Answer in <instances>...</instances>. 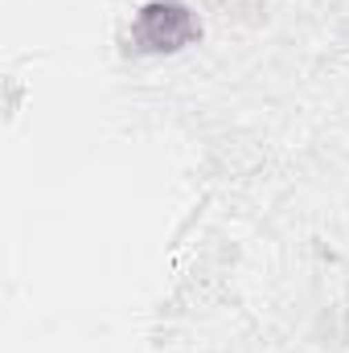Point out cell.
Returning <instances> with one entry per match:
<instances>
[{
    "mask_svg": "<svg viewBox=\"0 0 349 353\" xmlns=\"http://www.w3.org/2000/svg\"><path fill=\"white\" fill-rule=\"evenodd\" d=\"M201 37H206V25L185 0H148L136 8L123 50L140 58H165L197 46Z\"/></svg>",
    "mask_w": 349,
    "mask_h": 353,
    "instance_id": "1",
    "label": "cell"
}]
</instances>
